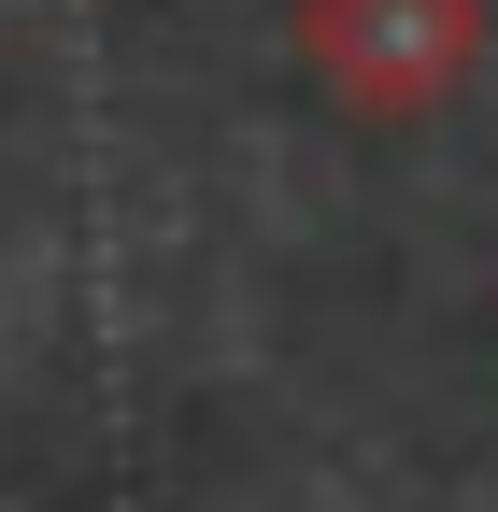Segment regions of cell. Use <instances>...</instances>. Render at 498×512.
I'll return each mask as SVG.
<instances>
[{
    "instance_id": "6da1fadb",
    "label": "cell",
    "mask_w": 498,
    "mask_h": 512,
    "mask_svg": "<svg viewBox=\"0 0 498 512\" xmlns=\"http://www.w3.org/2000/svg\"><path fill=\"white\" fill-rule=\"evenodd\" d=\"M299 57H314V86L370 128H399L427 100L470 86L484 57V0H299Z\"/></svg>"
}]
</instances>
